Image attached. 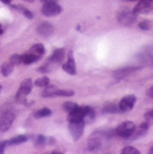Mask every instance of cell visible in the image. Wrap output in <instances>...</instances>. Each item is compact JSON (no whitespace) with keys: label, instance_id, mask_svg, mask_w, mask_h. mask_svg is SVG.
I'll return each mask as SVG.
<instances>
[{"label":"cell","instance_id":"f35d334b","mask_svg":"<svg viewBox=\"0 0 153 154\" xmlns=\"http://www.w3.org/2000/svg\"><path fill=\"white\" fill-rule=\"evenodd\" d=\"M149 153H151V154H153V146L150 149V151H149Z\"/></svg>","mask_w":153,"mask_h":154},{"label":"cell","instance_id":"836d02e7","mask_svg":"<svg viewBox=\"0 0 153 154\" xmlns=\"http://www.w3.org/2000/svg\"><path fill=\"white\" fill-rule=\"evenodd\" d=\"M46 143L49 144V145H54L56 143V140H55L54 137H49V138H47Z\"/></svg>","mask_w":153,"mask_h":154},{"label":"cell","instance_id":"e575fe53","mask_svg":"<svg viewBox=\"0 0 153 154\" xmlns=\"http://www.w3.org/2000/svg\"><path fill=\"white\" fill-rule=\"evenodd\" d=\"M147 96H149L150 97H152L153 98V85L147 90Z\"/></svg>","mask_w":153,"mask_h":154},{"label":"cell","instance_id":"cb8c5ba5","mask_svg":"<svg viewBox=\"0 0 153 154\" xmlns=\"http://www.w3.org/2000/svg\"><path fill=\"white\" fill-rule=\"evenodd\" d=\"M29 52L34 53V54H36V55L42 56V55L46 52V51H45V48H44L43 44H41V43H37V44H34V45L32 47V49H31V51H29Z\"/></svg>","mask_w":153,"mask_h":154},{"label":"cell","instance_id":"83f0119b","mask_svg":"<svg viewBox=\"0 0 153 154\" xmlns=\"http://www.w3.org/2000/svg\"><path fill=\"white\" fill-rule=\"evenodd\" d=\"M46 142H47V138L42 135V134H39L38 136H36L35 140H34V143H35V145L37 147H42L46 144Z\"/></svg>","mask_w":153,"mask_h":154},{"label":"cell","instance_id":"8d00e7d4","mask_svg":"<svg viewBox=\"0 0 153 154\" xmlns=\"http://www.w3.org/2000/svg\"><path fill=\"white\" fill-rule=\"evenodd\" d=\"M40 1L44 4V3H48V2H56L57 0H40Z\"/></svg>","mask_w":153,"mask_h":154},{"label":"cell","instance_id":"d590c367","mask_svg":"<svg viewBox=\"0 0 153 154\" xmlns=\"http://www.w3.org/2000/svg\"><path fill=\"white\" fill-rule=\"evenodd\" d=\"M0 1L5 5H10V3L12 2V0H0Z\"/></svg>","mask_w":153,"mask_h":154},{"label":"cell","instance_id":"52a82bcc","mask_svg":"<svg viewBox=\"0 0 153 154\" xmlns=\"http://www.w3.org/2000/svg\"><path fill=\"white\" fill-rule=\"evenodd\" d=\"M85 123L83 121L77 123H69V132L74 142H78L84 134Z\"/></svg>","mask_w":153,"mask_h":154},{"label":"cell","instance_id":"d6986e66","mask_svg":"<svg viewBox=\"0 0 153 154\" xmlns=\"http://www.w3.org/2000/svg\"><path fill=\"white\" fill-rule=\"evenodd\" d=\"M28 141V136L24 135V134H21V135H17L15 137L11 138L10 140L7 141L8 145H18L21 143H24Z\"/></svg>","mask_w":153,"mask_h":154},{"label":"cell","instance_id":"7c38bea8","mask_svg":"<svg viewBox=\"0 0 153 154\" xmlns=\"http://www.w3.org/2000/svg\"><path fill=\"white\" fill-rule=\"evenodd\" d=\"M36 32L37 33L43 37V38H46V37H49L50 36L53 32H54V27L53 25L49 23V22H42L41 23H40L38 25V27L36 28Z\"/></svg>","mask_w":153,"mask_h":154},{"label":"cell","instance_id":"7402d4cb","mask_svg":"<svg viewBox=\"0 0 153 154\" xmlns=\"http://www.w3.org/2000/svg\"><path fill=\"white\" fill-rule=\"evenodd\" d=\"M14 65L9 61V62H5L2 66H1V72H2V75L4 77H7L9 76L13 70H14Z\"/></svg>","mask_w":153,"mask_h":154},{"label":"cell","instance_id":"1f68e13d","mask_svg":"<svg viewBox=\"0 0 153 154\" xmlns=\"http://www.w3.org/2000/svg\"><path fill=\"white\" fill-rule=\"evenodd\" d=\"M144 118L146 120V122L151 125H153V109L151 110H149L145 113L144 115Z\"/></svg>","mask_w":153,"mask_h":154},{"label":"cell","instance_id":"9a60e30c","mask_svg":"<svg viewBox=\"0 0 153 154\" xmlns=\"http://www.w3.org/2000/svg\"><path fill=\"white\" fill-rule=\"evenodd\" d=\"M149 127H150V125L147 122H144V123L141 124L138 128H135V131L133 134V135L129 139H127V140L133 141V140H136V139H138L140 137H142L143 135H145L148 133Z\"/></svg>","mask_w":153,"mask_h":154},{"label":"cell","instance_id":"6da1fadb","mask_svg":"<svg viewBox=\"0 0 153 154\" xmlns=\"http://www.w3.org/2000/svg\"><path fill=\"white\" fill-rule=\"evenodd\" d=\"M116 18L120 24L124 26H130L135 23L137 19V14L133 10L127 7H122L118 10L116 14Z\"/></svg>","mask_w":153,"mask_h":154},{"label":"cell","instance_id":"7bdbcfd3","mask_svg":"<svg viewBox=\"0 0 153 154\" xmlns=\"http://www.w3.org/2000/svg\"><path fill=\"white\" fill-rule=\"evenodd\" d=\"M128 1H132L133 2V1H137V0H128Z\"/></svg>","mask_w":153,"mask_h":154},{"label":"cell","instance_id":"f546056e","mask_svg":"<svg viewBox=\"0 0 153 154\" xmlns=\"http://www.w3.org/2000/svg\"><path fill=\"white\" fill-rule=\"evenodd\" d=\"M123 154H140V151L133 146H126L122 150Z\"/></svg>","mask_w":153,"mask_h":154},{"label":"cell","instance_id":"8fae6325","mask_svg":"<svg viewBox=\"0 0 153 154\" xmlns=\"http://www.w3.org/2000/svg\"><path fill=\"white\" fill-rule=\"evenodd\" d=\"M62 69L69 75H76L77 68H76V62H75V59L73 57L72 51H70L69 52L67 62L62 64Z\"/></svg>","mask_w":153,"mask_h":154},{"label":"cell","instance_id":"4dcf8cb0","mask_svg":"<svg viewBox=\"0 0 153 154\" xmlns=\"http://www.w3.org/2000/svg\"><path fill=\"white\" fill-rule=\"evenodd\" d=\"M75 95L74 90H61L58 89L56 93V97H73Z\"/></svg>","mask_w":153,"mask_h":154},{"label":"cell","instance_id":"8992f818","mask_svg":"<svg viewBox=\"0 0 153 154\" xmlns=\"http://www.w3.org/2000/svg\"><path fill=\"white\" fill-rule=\"evenodd\" d=\"M89 106H78L76 109L72 110L69 113V116L67 117V120L69 123H77L83 121Z\"/></svg>","mask_w":153,"mask_h":154},{"label":"cell","instance_id":"4fadbf2b","mask_svg":"<svg viewBox=\"0 0 153 154\" xmlns=\"http://www.w3.org/2000/svg\"><path fill=\"white\" fill-rule=\"evenodd\" d=\"M138 69H139V67H130V66L120 68V69L114 71L113 76H114V78H115L117 79H122L126 78L127 76L131 75L132 73H133Z\"/></svg>","mask_w":153,"mask_h":154},{"label":"cell","instance_id":"7a4b0ae2","mask_svg":"<svg viewBox=\"0 0 153 154\" xmlns=\"http://www.w3.org/2000/svg\"><path fill=\"white\" fill-rule=\"evenodd\" d=\"M32 81L31 79H26L22 81L20 88L15 95V101L18 104H22V105H25V103L27 102V96L31 93L32 89Z\"/></svg>","mask_w":153,"mask_h":154},{"label":"cell","instance_id":"ac0fdd59","mask_svg":"<svg viewBox=\"0 0 153 154\" xmlns=\"http://www.w3.org/2000/svg\"><path fill=\"white\" fill-rule=\"evenodd\" d=\"M102 112L105 114H116L121 112L118 106L113 102H107L104 105L102 108Z\"/></svg>","mask_w":153,"mask_h":154},{"label":"cell","instance_id":"ffe728a7","mask_svg":"<svg viewBox=\"0 0 153 154\" xmlns=\"http://www.w3.org/2000/svg\"><path fill=\"white\" fill-rule=\"evenodd\" d=\"M11 7L17 10V11H19L20 13H22L26 18L30 19V20L33 18V14L29 9H27L26 7H24L22 5H11Z\"/></svg>","mask_w":153,"mask_h":154},{"label":"cell","instance_id":"b9f144b4","mask_svg":"<svg viewBox=\"0 0 153 154\" xmlns=\"http://www.w3.org/2000/svg\"><path fill=\"white\" fill-rule=\"evenodd\" d=\"M1 90H2V85L0 84V93H1Z\"/></svg>","mask_w":153,"mask_h":154},{"label":"cell","instance_id":"277c9868","mask_svg":"<svg viewBox=\"0 0 153 154\" xmlns=\"http://www.w3.org/2000/svg\"><path fill=\"white\" fill-rule=\"evenodd\" d=\"M62 12V7L56 2L44 3L41 7V14L47 17H52L59 15Z\"/></svg>","mask_w":153,"mask_h":154},{"label":"cell","instance_id":"4316f807","mask_svg":"<svg viewBox=\"0 0 153 154\" xmlns=\"http://www.w3.org/2000/svg\"><path fill=\"white\" fill-rule=\"evenodd\" d=\"M153 23L150 20H143L139 23V28L144 31H149L152 28Z\"/></svg>","mask_w":153,"mask_h":154},{"label":"cell","instance_id":"5b68a950","mask_svg":"<svg viewBox=\"0 0 153 154\" xmlns=\"http://www.w3.org/2000/svg\"><path fill=\"white\" fill-rule=\"evenodd\" d=\"M104 137L103 130H96L91 134L87 141V148L89 151H96L101 148L102 146V140L101 138Z\"/></svg>","mask_w":153,"mask_h":154},{"label":"cell","instance_id":"d4e9b609","mask_svg":"<svg viewBox=\"0 0 153 154\" xmlns=\"http://www.w3.org/2000/svg\"><path fill=\"white\" fill-rule=\"evenodd\" d=\"M78 106V105L77 103H75V102H71V101L64 102V103H63V106H62V107H63L64 111H66V112H68V113H69V112H71L72 110L76 109Z\"/></svg>","mask_w":153,"mask_h":154},{"label":"cell","instance_id":"2e32d148","mask_svg":"<svg viewBox=\"0 0 153 154\" xmlns=\"http://www.w3.org/2000/svg\"><path fill=\"white\" fill-rule=\"evenodd\" d=\"M41 56H40V55H36L34 53L28 52V53L22 55V61L25 65H30V64H32V63L36 62L37 60H39L41 59Z\"/></svg>","mask_w":153,"mask_h":154},{"label":"cell","instance_id":"f1b7e54d","mask_svg":"<svg viewBox=\"0 0 153 154\" xmlns=\"http://www.w3.org/2000/svg\"><path fill=\"white\" fill-rule=\"evenodd\" d=\"M9 61H10L14 66L20 65V64L23 63V61H22V55H19V54H13V55L10 57Z\"/></svg>","mask_w":153,"mask_h":154},{"label":"cell","instance_id":"3957f363","mask_svg":"<svg viewBox=\"0 0 153 154\" xmlns=\"http://www.w3.org/2000/svg\"><path fill=\"white\" fill-rule=\"evenodd\" d=\"M135 128H136V126H135L134 123H133L131 121H125V122H123L122 124H120L115 130L116 135L127 140L133 135V134L135 131Z\"/></svg>","mask_w":153,"mask_h":154},{"label":"cell","instance_id":"74e56055","mask_svg":"<svg viewBox=\"0 0 153 154\" xmlns=\"http://www.w3.org/2000/svg\"><path fill=\"white\" fill-rule=\"evenodd\" d=\"M50 153H56V154H62L61 152H60V151H52Z\"/></svg>","mask_w":153,"mask_h":154},{"label":"cell","instance_id":"60d3db41","mask_svg":"<svg viewBox=\"0 0 153 154\" xmlns=\"http://www.w3.org/2000/svg\"><path fill=\"white\" fill-rule=\"evenodd\" d=\"M23 1H25V2H29V3H32L34 0H23Z\"/></svg>","mask_w":153,"mask_h":154},{"label":"cell","instance_id":"ba28073f","mask_svg":"<svg viewBox=\"0 0 153 154\" xmlns=\"http://www.w3.org/2000/svg\"><path fill=\"white\" fill-rule=\"evenodd\" d=\"M15 115L13 111H6L0 116V133H5L11 127Z\"/></svg>","mask_w":153,"mask_h":154},{"label":"cell","instance_id":"5bb4252c","mask_svg":"<svg viewBox=\"0 0 153 154\" xmlns=\"http://www.w3.org/2000/svg\"><path fill=\"white\" fill-rule=\"evenodd\" d=\"M65 58V50L63 48H58L54 51L53 54L48 59V61L60 66V62H62L64 60Z\"/></svg>","mask_w":153,"mask_h":154},{"label":"cell","instance_id":"ab89813d","mask_svg":"<svg viewBox=\"0 0 153 154\" xmlns=\"http://www.w3.org/2000/svg\"><path fill=\"white\" fill-rule=\"evenodd\" d=\"M1 34H3V29H2V26H1V24H0V35Z\"/></svg>","mask_w":153,"mask_h":154},{"label":"cell","instance_id":"9c48e42d","mask_svg":"<svg viewBox=\"0 0 153 154\" xmlns=\"http://www.w3.org/2000/svg\"><path fill=\"white\" fill-rule=\"evenodd\" d=\"M136 97L134 95H128V96H125L124 97L122 98V100L120 101L119 105H118V107L120 109L121 112L123 113H125V112H128V111H131L135 103H136Z\"/></svg>","mask_w":153,"mask_h":154},{"label":"cell","instance_id":"e0dca14e","mask_svg":"<svg viewBox=\"0 0 153 154\" xmlns=\"http://www.w3.org/2000/svg\"><path fill=\"white\" fill-rule=\"evenodd\" d=\"M58 88L56 86H53V85H47L46 87H44V89L42 90L41 96L42 97H56V93L58 91Z\"/></svg>","mask_w":153,"mask_h":154},{"label":"cell","instance_id":"d6a6232c","mask_svg":"<svg viewBox=\"0 0 153 154\" xmlns=\"http://www.w3.org/2000/svg\"><path fill=\"white\" fill-rule=\"evenodd\" d=\"M6 146H8L7 141H3L0 143V153H4L5 149L6 148Z\"/></svg>","mask_w":153,"mask_h":154},{"label":"cell","instance_id":"44dd1931","mask_svg":"<svg viewBox=\"0 0 153 154\" xmlns=\"http://www.w3.org/2000/svg\"><path fill=\"white\" fill-rule=\"evenodd\" d=\"M95 117H96L95 110L93 109V107L89 106V108H88V110H87V114H86V116H85V117L83 119V122L85 123V125H87V124L89 125V124L94 122Z\"/></svg>","mask_w":153,"mask_h":154},{"label":"cell","instance_id":"603a6c76","mask_svg":"<svg viewBox=\"0 0 153 154\" xmlns=\"http://www.w3.org/2000/svg\"><path fill=\"white\" fill-rule=\"evenodd\" d=\"M52 112L50 109L47 108V107H44V108H41V109H39L37 110L34 114H33V116L37 119H40V118H42V117H47V116H51Z\"/></svg>","mask_w":153,"mask_h":154},{"label":"cell","instance_id":"484cf974","mask_svg":"<svg viewBox=\"0 0 153 154\" xmlns=\"http://www.w3.org/2000/svg\"><path fill=\"white\" fill-rule=\"evenodd\" d=\"M49 84H50V79L47 78V77L40 78L38 79H36L35 82H34V85L36 87H39V88H44V87H46Z\"/></svg>","mask_w":153,"mask_h":154},{"label":"cell","instance_id":"30bf717a","mask_svg":"<svg viewBox=\"0 0 153 154\" xmlns=\"http://www.w3.org/2000/svg\"><path fill=\"white\" fill-rule=\"evenodd\" d=\"M133 11L138 14H147L153 11V0H139V3L133 9Z\"/></svg>","mask_w":153,"mask_h":154}]
</instances>
